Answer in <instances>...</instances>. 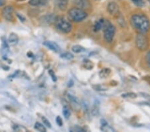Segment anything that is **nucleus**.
Instances as JSON below:
<instances>
[{
	"label": "nucleus",
	"instance_id": "obj_1",
	"mask_svg": "<svg viewBox=\"0 0 150 132\" xmlns=\"http://www.w3.org/2000/svg\"><path fill=\"white\" fill-rule=\"evenodd\" d=\"M131 21L134 28L139 33H145L149 30L150 23L146 16L142 14H135L132 16Z\"/></svg>",
	"mask_w": 150,
	"mask_h": 132
},
{
	"label": "nucleus",
	"instance_id": "obj_19",
	"mask_svg": "<svg viewBox=\"0 0 150 132\" xmlns=\"http://www.w3.org/2000/svg\"><path fill=\"white\" fill-rule=\"evenodd\" d=\"M63 114H64L65 118L66 119L69 118L70 116H71V112H70L68 107L67 106L64 107V108H63Z\"/></svg>",
	"mask_w": 150,
	"mask_h": 132
},
{
	"label": "nucleus",
	"instance_id": "obj_3",
	"mask_svg": "<svg viewBox=\"0 0 150 132\" xmlns=\"http://www.w3.org/2000/svg\"><path fill=\"white\" fill-rule=\"evenodd\" d=\"M115 33V28L110 21H105L103 25V37L106 42H112Z\"/></svg>",
	"mask_w": 150,
	"mask_h": 132
},
{
	"label": "nucleus",
	"instance_id": "obj_32",
	"mask_svg": "<svg viewBox=\"0 0 150 132\" xmlns=\"http://www.w3.org/2000/svg\"><path fill=\"white\" fill-rule=\"evenodd\" d=\"M5 4H6V1L5 0H0V6H4Z\"/></svg>",
	"mask_w": 150,
	"mask_h": 132
},
{
	"label": "nucleus",
	"instance_id": "obj_28",
	"mask_svg": "<svg viewBox=\"0 0 150 132\" xmlns=\"http://www.w3.org/2000/svg\"><path fill=\"white\" fill-rule=\"evenodd\" d=\"M71 131H85L84 129L81 128H79V127H77V128H74L70 129Z\"/></svg>",
	"mask_w": 150,
	"mask_h": 132
},
{
	"label": "nucleus",
	"instance_id": "obj_20",
	"mask_svg": "<svg viewBox=\"0 0 150 132\" xmlns=\"http://www.w3.org/2000/svg\"><path fill=\"white\" fill-rule=\"evenodd\" d=\"M122 97L125 98H132V99H134V98L137 97V95L135 93H125L122 95Z\"/></svg>",
	"mask_w": 150,
	"mask_h": 132
},
{
	"label": "nucleus",
	"instance_id": "obj_27",
	"mask_svg": "<svg viewBox=\"0 0 150 132\" xmlns=\"http://www.w3.org/2000/svg\"><path fill=\"white\" fill-rule=\"evenodd\" d=\"M91 112H92L93 116H96V115H98L99 112L98 107H97L96 105H94L93 107L92 108V110H91Z\"/></svg>",
	"mask_w": 150,
	"mask_h": 132
},
{
	"label": "nucleus",
	"instance_id": "obj_21",
	"mask_svg": "<svg viewBox=\"0 0 150 132\" xmlns=\"http://www.w3.org/2000/svg\"><path fill=\"white\" fill-rule=\"evenodd\" d=\"M42 121H43V125H44L45 126H46V127H47V128H52V124H50V122L49 121V120H48L46 118V117H42Z\"/></svg>",
	"mask_w": 150,
	"mask_h": 132
},
{
	"label": "nucleus",
	"instance_id": "obj_2",
	"mask_svg": "<svg viewBox=\"0 0 150 132\" xmlns=\"http://www.w3.org/2000/svg\"><path fill=\"white\" fill-rule=\"evenodd\" d=\"M68 15L71 20L75 22H79L83 21L88 16V14L82 9L75 8L70 9L68 12Z\"/></svg>",
	"mask_w": 150,
	"mask_h": 132
},
{
	"label": "nucleus",
	"instance_id": "obj_26",
	"mask_svg": "<svg viewBox=\"0 0 150 132\" xmlns=\"http://www.w3.org/2000/svg\"><path fill=\"white\" fill-rule=\"evenodd\" d=\"M49 74L50 75L51 78H52L53 81H57V77L55 76L54 71H53L52 70H50L49 71Z\"/></svg>",
	"mask_w": 150,
	"mask_h": 132
},
{
	"label": "nucleus",
	"instance_id": "obj_31",
	"mask_svg": "<svg viewBox=\"0 0 150 132\" xmlns=\"http://www.w3.org/2000/svg\"><path fill=\"white\" fill-rule=\"evenodd\" d=\"M17 15H18V18H19V19H20V20L21 21H25V18H23V16H20V15H19V13H18V14H17Z\"/></svg>",
	"mask_w": 150,
	"mask_h": 132
},
{
	"label": "nucleus",
	"instance_id": "obj_34",
	"mask_svg": "<svg viewBox=\"0 0 150 132\" xmlns=\"http://www.w3.org/2000/svg\"><path fill=\"white\" fill-rule=\"evenodd\" d=\"M149 2H150V0H149Z\"/></svg>",
	"mask_w": 150,
	"mask_h": 132
},
{
	"label": "nucleus",
	"instance_id": "obj_18",
	"mask_svg": "<svg viewBox=\"0 0 150 132\" xmlns=\"http://www.w3.org/2000/svg\"><path fill=\"white\" fill-rule=\"evenodd\" d=\"M60 57H61L62 59L70 60V59H74V56L71 54V53H70V52H65V53H63V54L60 55Z\"/></svg>",
	"mask_w": 150,
	"mask_h": 132
},
{
	"label": "nucleus",
	"instance_id": "obj_5",
	"mask_svg": "<svg viewBox=\"0 0 150 132\" xmlns=\"http://www.w3.org/2000/svg\"><path fill=\"white\" fill-rule=\"evenodd\" d=\"M135 44L137 48L141 51H145L149 46V42L147 37L144 33H140L137 35L136 40H135Z\"/></svg>",
	"mask_w": 150,
	"mask_h": 132
},
{
	"label": "nucleus",
	"instance_id": "obj_33",
	"mask_svg": "<svg viewBox=\"0 0 150 132\" xmlns=\"http://www.w3.org/2000/svg\"><path fill=\"white\" fill-rule=\"evenodd\" d=\"M18 1H24V0H18Z\"/></svg>",
	"mask_w": 150,
	"mask_h": 132
},
{
	"label": "nucleus",
	"instance_id": "obj_14",
	"mask_svg": "<svg viewBox=\"0 0 150 132\" xmlns=\"http://www.w3.org/2000/svg\"><path fill=\"white\" fill-rule=\"evenodd\" d=\"M111 74V70L109 68H104L103 69H101V70L100 71V73H99V76L101 78H103V79H105V78H107L108 77H109Z\"/></svg>",
	"mask_w": 150,
	"mask_h": 132
},
{
	"label": "nucleus",
	"instance_id": "obj_23",
	"mask_svg": "<svg viewBox=\"0 0 150 132\" xmlns=\"http://www.w3.org/2000/svg\"><path fill=\"white\" fill-rule=\"evenodd\" d=\"M55 121H56V124L58 126L61 127L63 126V121L62 117L60 116H57L56 119H55Z\"/></svg>",
	"mask_w": 150,
	"mask_h": 132
},
{
	"label": "nucleus",
	"instance_id": "obj_11",
	"mask_svg": "<svg viewBox=\"0 0 150 132\" xmlns=\"http://www.w3.org/2000/svg\"><path fill=\"white\" fill-rule=\"evenodd\" d=\"M108 9L110 13L112 14V15H114V14L117 13L119 10V8H118L117 5L114 2H111L110 4L108 5Z\"/></svg>",
	"mask_w": 150,
	"mask_h": 132
},
{
	"label": "nucleus",
	"instance_id": "obj_8",
	"mask_svg": "<svg viewBox=\"0 0 150 132\" xmlns=\"http://www.w3.org/2000/svg\"><path fill=\"white\" fill-rule=\"evenodd\" d=\"M19 42V37L17 34L14 33H10L8 38V42L11 46H16V45L18 44Z\"/></svg>",
	"mask_w": 150,
	"mask_h": 132
},
{
	"label": "nucleus",
	"instance_id": "obj_15",
	"mask_svg": "<svg viewBox=\"0 0 150 132\" xmlns=\"http://www.w3.org/2000/svg\"><path fill=\"white\" fill-rule=\"evenodd\" d=\"M46 0H30L29 4L32 6H40L46 3Z\"/></svg>",
	"mask_w": 150,
	"mask_h": 132
},
{
	"label": "nucleus",
	"instance_id": "obj_9",
	"mask_svg": "<svg viewBox=\"0 0 150 132\" xmlns=\"http://www.w3.org/2000/svg\"><path fill=\"white\" fill-rule=\"evenodd\" d=\"M75 4L79 7V8H88L89 6V0H75Z\"/></svg>",
	"mask_w": 150,
	"mask_h": 132
},
{
	"label": "nucleus",
	"instance_id": "obj_30",
	"mask_svg": "<svg viewBox=\"0 0 150 132\" xmlns=\"http://www.w3.org/2000/svg\"><path fill=\"white\" fill-rule=\"evenodd\" d=\"M146 61L147 64H148V66L150 67V52L147 53L146 56Z\"/></svg>",
	"mask_w": 150,
	"mask_h": 132
},
{
	"label": "nucleus",
	"instance_id": "obj_22",
	"mask_svg": "<svg viewBox=\"0 0 150 132\" xmlns=\"http://www.w3.org/2000/svg\"><path fill=\"white\" fill-rule=\"evenodd\" d=\"M68 98L69 99V100L71 101V102L74 103V104H79V100L77 99V97H75V96L69 94V95H68Z\"/></svg>",
	"mask_w": 150,
	"mask_h": 132
},
{
	"label": "nucleus",
	"instance_id": "obj_10",
	"mask_svg": "<svg viewBox=\"0 0 150 132\" xmlns=\"http://www.w3.org/2000/svg\"><path fill=\"white\" fill-rule=\"evenodd\" d=\"M101 130L103 131H115L114 129L112 128L110 125H108V122L105 121V119H101Z\"/></svg>",
	"mask_w": 150,
	"mask_h": 132
},
{
	"label": "nucleus",
	"instance_id": "obj_17",
	"mask_svg": "<svg viewBox=\"0 0 150 132\" xmlns=\"http://www.w3.org/2000/svg\"><path fill=\"white\" fill-rule=\"evenodd\" d=\"M34 128L37 131H41V132H45L46 131V128L44 126V125L42 124L40 122H36L34 125Z\"/></svg>",
	"mask_w": 150,
	"mask_h": 132
},
{
	"label": "nucleus",
	"instance_id": "obj_12",
	"mask_svg": "<svg viewBox=\"0 0 150 132\" xmlns=\"http://www.w3.org/2000/svg\"><path fill=\"white\" fill-rule=\"evenodd\" d=\"M69 0H55V4L61 10H65L68 5Z\"/></svg>",
	"mask_w": 150,
	"mask_h": 132
},
{
	"label": "nucleus",
	"instance_id": "obj_4",
	"mask_svg": "<svg viewBox=\"0 0 150 132\" xmlns=\"http://www.w3.org/2000/svg\"><path fill=\"white\" fill-rule=\"evenodd\" d=\"M55 26L58 30L64 33L70 32L72 29L71 24L63 17H59L56 19Z\"/></svg>",
	"mask_w": 150,
	"mask_h": 132
},
{
	"label": "nucleus",
	"instance_id": "obj_6",
	"mask_svg": "<svg viewBox=\"0 0 150 132\" xmlns=\"http://www.w3.org/2000/svg\"><path fill=\"white\" fill-rule=\"evenodd\" d=\"M2 16H3L5 20L9 21H12L14 20L13 17V8L10 6H6L3 9L2 11Z\"/></svg>",
	"mask_w": 150,
	"mask_h": 132
},
{
	"label": "nucleus",
	"instance_id": "obj_16",
	"mask_svg": "<svg viewBox=\"0 0 150 132\" xmlns=\"http://www.w3.org/2000/svg\"><path fill=\"white\" fill-rule=\"evenodd\" d=\"M71 50L72 52L76 53V54H79V53H82L86 51V48H84L83 46H81V45H74L71 47Z\"/></svg>",
	"mask_w": 150,
	"mask_h": 132
},
{
	"label": "nucleus",
	"instance_id": "obj_7",
	"mask_svg": "<svg viewBox=\"0 0 150 132\" xmlns=\"http://www.w3.org/2000/svg\"><path fill=\"white\" fill-rule=\"evenodd\" d=\"M43 45L55 53H58L61 51V49H60L59 45H58L55 42H52V41H46V42L43 43Z\"/></svg>",
	"mask_w": 150,
	"mask_h": 132
},
{
	"label": "nucleus",
	"instance_id": "obj_13",
	"mask_svg": "<svg viewBox=\"0 0 150 132\" xmlns=\"http://www.w3.org/2000/svg\"><path fill=\"white\" fill-rule=\"evenodd\" d=\"M104 23H105V20H104L103 19H100V20L96 21V23H95V25H94V27H93L94 32H97L101 30V29L103 28Z\"/></svg>",
	"mask_w": 150,
	"mask_h": 132
},
{
	"label": "nucleus",
	"instance_id": "obj_24",
	"mask_svg": "<svg viewBox=\"0 0 150 132\" xmlns=\"http://www.w3.org/2000/svg\"><path fill=\"white\" fill-rule=\"evenodd\" d=\"M132 1L134 2L135 5H137V6H144V1H143V0H132Z\"/></svg>",
	"mask_w": 150,
	"mask_h": 132
},
{
	"label": "nucleus",
	"instance_id": "obj_25",
	"mask_svg": "<svg viewBox=\"0 0 150 132\" xmlns=\"http://www.w3.org/2000/svg\"><path fill=\"white\" fill-rule=\"evenodd\" d=\"M83 63H84V64H86V66H84L85 68L89 69L88 68H89V69H92V68H93V66H90V65H89V64H92L90 61H88V60H86V61H85L83 62Z\"/></svg>",
	"mask_w": 150,
	"mask_h": 132
},
{
	"label": "nucleus",
	"instance_id": "obj_29",
	"mask_svg": "<svg viewBox=\"0 0 150 132\" xmlns=\"http://www.w3.org/2000/svg\"><path fill=\"white\" fill-rule=\"evenodd\" d=\"M141 95L143 96L144 98H146V99L150 101V95L149 94H147L146 93H141Z\"/></svg>",
	"mask_w": 150,
	"mask_h": 132
}]
</instances>
